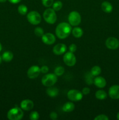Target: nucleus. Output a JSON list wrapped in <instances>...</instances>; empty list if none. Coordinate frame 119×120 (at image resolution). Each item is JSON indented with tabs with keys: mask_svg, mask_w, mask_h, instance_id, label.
Here are the masks:
<instances>
[{
	"mask_svg": "<svg viewBox=\"0 0 119 120\" xmlns=\"http://www.w3.org/2000/svg\"><path fill=\"white\" fill-rule=\"evenodd\" d=\"M72 27L69 23L61 22L57 26L56 28V35L61 39L66 38L71 34Z\"/></svg>",
	"mask_w": 119,
	"mask_h": 120,
	"instance_id": "obj_1",
	"label": "nucleus"
},
{
	"mask_svg": "<svg viewBox=\"0 0 119 120\" xmlns=\"http://www.w3.org/2000/svg\"><path fill=\"white\" fill-rule=\"evenodd\" d=\"M22 109L18 107H15L10 109L7 113V118L10 120H20L23 117Z\"/></svg>",
	"mask_w": 119,
	"mask_h": 120,
	"instance_id": "obj_2",
	"label": "nucleus"
},
{
	"mask_svg": "<svg viewBox=\"0 0 119 120\" xmlns=\"http://www.w3.org/2000/svg\"><path fill=\"white\" fill-rule=\"evenodd\" d=\"M43 18L44 21L49 24H54L57 21V14L52 8H48L43 13Z\"/></svg>",
	"mask_w": 119,
	"mask_h": 120,
	"instance_id": "obj_3",
	"label": "nucleus"
},
{
	"mask_svg": "<svg viewBox=\"0 0 119 120\" xmlns=\"http://www.w3.org/2000/svg\"><path fill=\"white\" fill-rule=\"evenodd\" d=\"M57 82V76L54 73L46 74L42 79V83L46 87H50L54 85Z\"/></svg>",
	"mask_w": 119,
	"mask_h": 120,
	"instance_id": "obj_4",
	"label": "nucleus"
},
{
	"mask_svg": "<svg viewBox=\"0 0 119 120\" xmlns=\"http://www.w3.org/2000/svg\"><path fill=\"white\" fill-rule=\"evenodd\" d=\"M69 23L72 26H77L81 22V16L80 14L76 11L71 12L68 17Z\"/></svg>",
	"mask_w": 119,
	"mask_h": 120,
	"instance_id": "obj_5",
	"label": "nucleus"
},
{
	"mask_svg": "<svg viewBox=\"0 0 119 120\" xmlns=\"http://www.w3.org/2000/svg\"><path fill=\"white\" fill-rule=\"evenodd\" d=\"M27 19L28 22L33 25H37L40 23L42 21L41 15L38 12L33 11L29 12L27 15Z\"/></svg>",
	"mask_w": 119,
	"mask_h": 120,
	"instance_id": "obj_6",
	"label": "nucleus"
},
{
	"mask_svg": "<svg viewBox=\"0 0 119 120\" xmlns=\"http://www.w3.org/2000/svg\"><path fill=\"white\" fill-rule=\"evenodd\" d=\"M67 97L70 100L72 101H79L83 98V94L79 90L72 89L69 90L67 93Z\"/></svg>",
	"mask_w": 119,
	"mask_h": 120,
	"instance_id": "obj_7",
	"label": "nucleus"
},
{
	"mask_svg": "<svg viewBox=\"0 0 119 120\" xmlns=\"http://www.w3.org/2000/svg\"><path fill=\"white\" fill-rule=\"evenodd\" d=\"M63 61L66 66L72 67L76 64L77 59L75 56L74 55V53L69 51L65 53L63 56Z\"/></svg>",
	"mask_w": 119,
	"mask_h": 120,
	"instance_id": "obj_8",
	"label": "nucleus"
},
{
	"mask_svg": "<svg viewBox=\"0 0 119 120\" xmlns=\"http://www.w3.org/2000/svg\"><path fill=\"white\" fill-rule=\"evenodd\" d=\"M106 46L110 50H116L119 48V41L114 37H110L106 39Z\"/></svg>",
	"mask_w": 119,
	"mask_h": 120,
	"instance_id": "obj_9",
	"label": "nucleus"
},
{
	"mask_svg": "<svg viewBox=\"0 0 119 120\" xmlns=\"http://www.w3.org/2000/svg\"><path fill=\"white\" fill-rule=\"evenodd\" d=\"M40 72V68L38 66L33 65L28 69L27 76L30 79H35L39 76Z\"/></svg>",
	"mask_w": 119,
	"mask_h": 120,
	"instance_id": "obj_10",
	"label": "nucleus"
},
{
	"mask_svg": "<svg viewBox=\"0 0 119 120\" xmlns=\"http://www.w3.org/2000/svg\"><path fill=\"white\" fill-rule=\"evenodd\" d=\"M42 40L43 43L47 45L54 44L56 42V36L51 33H46L42 36Z\"/></svg>",
	"mask_w": 119,
	"mask_h": 120,
	"instance_id": "obj_11",
	"label": "nucleus"
},
{
	"mask_svg": "<svg viewBox=\"0 0 119 120\" xmlns=\"http://www.w3.org/2000/svg\"><path fill=\"white\" fill-rule=\"evenodd\" d=\"M67 48L66 46L64 43H58L55 45L52 48V52L56 55H63L66 52Z\"/></svg>",
	"mask_w": 119,
	"mask_h": 120,
	"instance_id": "obj_12",
	"label": "nucleus"
},
{
	"mask_svg": "<svg viewBox=\"0 0 119 120\" xmlns=\"http://www.w3.org/2000/svg\"><path fill=\"white\" fill-rule=\"evenodd\" d=\"M108 95L112 99H119V85H113L108 89Z\"/></svg>",
	"mask_w": 119,
	"mask_h": 120,
	"instance_id": "obj_13",
	"label": "nucleus"
},
{
	"mask_svg": "<svg viewBox=\"0 0 119 120\" xmlns=\"http://www.w3.org/2000/svg\"><path fill=\"white\" fill-rule=\"evenodd\" d=\"M20 105L21 109L24 111H30L33 108L34 103L31 100L25 99L21 101Z\"/></svg>",
	"mask_w": 119,
	"mask_h": 120,
	"instance_id": "obj_14",
	"label": "nucleus"
},
{
	"mask_svg": "<svg viewBox=\"0 0 119 120\" xmlns=\"http://www.w3.org/2000/svg\"><path fill=\"white\" fill-rule=\"evenodd\" d=\"M93 83L99 89H103L106 86V80L104 77L102 76H96L94 79Z\"/></svg>",
	"mask_w": 119,
	"mask_h": 120,
	"instance_id": "obj_15",
	"label": "nucleus"
},
{
	"mask_svg": "<svg viewBox=\"0 0 119 120\" xmlns=\"http://www.w3.org/2000/svg\"><path fill=\"white\" fill-rule=\"evenodd\" d=\"M46 93L49 97L51 98H54L57 97L59 94V90L57 87H53V86L48 87L46 90Z\"/></svg>",
	"mask_w": 119,
	"mask_h": 120,
	"instance_id": "obj_16",
	"label": "nucleus"
},
{
	"mask_svg": "<svg viewBox=\"0 0 119 120\" xmlns=\"http://www.w3.org/2000/svg\"><path fill=\"white\" fill-rule=\"evenodd\" d=\"M101 8L104 12L109 14V13L112 12L113 8V5L110 2H108V1H104L102 3Z\"/></svg>",
	"mask_w": 119,
	"mask_h": 120,
	"instance_id": "obj_17",
	"label": "nucleus"
},
{
	"mask_svg": "<svg viewBox=\"0 0 119 120\" xmlns=\"http://www.w3.org/2000/svg\"><path fill=\"white\" fill-rule=\"evenodd\" d=\"M75 109V105L72 102H66L63 105L62 110L64 112H70L74 111Z\"/></svg>",
	"mask_w": 119,
	"mask_h": 120,
	"instance_id": "obj_18",
	"label": "nucleus"
},
{
	"mask_svg": "<svg viewBox=\"0 0 119 120\" xmlns=\"http://www.w3.org/2000/svg\"><path fill=\"white\" fill-rule=\"evenodd\" d=\"M72 35L74 36L76 38H79L82 37L84 34V31H83L82 29L80 28V27L75 26L72 29V31H71Z\"/></svg>",
	"mask_w": 119,
	"mask_h": 120,
	"instance_id": "obj_19",
	"label": "nucleus"
},
{
	"mask_svg": "<svg viewBox=\"0 0 119 120\" xmlns=\"http://www.w3.org/2000/svg\"><path fill=\"white\" fill-rule=\"evenodd\" d=\"M14 57V55L10 51H6L2 54V60L5 61V62H10L13 59Z\"/></svg>",
	"mask_w": 119,
	"mask_h": 120,
	"instance_id": "obj_20",
	"label": "nucleus"
},
{
	"mask_svg": "<svg viewBox=\"0 0 119 120\" xmlns=\"http://www.w3.org/2000/svg\"><path fill=\"white\" fill-rule=\"evenodd\" d=\"M107 93L105 90H99L95 93V97L98 100H105L107 98Z\"/></svg>",
	"mask_w": 119,
	"mask_h": 120,
	"instance_id": "obj_21",
	"label": "nucleus"
},
{
	"mask_svg": "<svg viewBox=\"0 0 119 120\" xmlns=\"http://www.w3.org/2000/svg\"><path fill=\"white\" fill-rule=\"evenodd\" d=\"M102 69L99 66H94L91 69L90 73L93 76H98L101 73Z\"/></svg>",
	"mask_w": 119,
	"mask_h": 120,
	"instance_id": "obj_22",
	"label": "nucleus"
},
{
	"mask_svg": "<svg viewBox=\"0 0 119 120\" xmlns=\"http://www.w3.org/2000/svg\"><path fill=\"white\" fill-rule=\"evenodd\" d=\"M18 11L21 15H24L28 12V7L25 5L21 4L18 8Z\"/></svg>",
	"mask_w": 119,
	"mask_h": 120,
	"instance_id": "obj_23",
	"label": "nucleus"
},
{
	"mask_svg": "<svg viewBox=\"0 0 119 120\" xmlns=\"http://www.w3.org/2000/svg\"><path fill=\"white\" fill-rule=\"evenodd\" d=\"M64 71H65V69H64V67L60 66H57L54 69V73L57 76H60L64 73Z\"/></svg>",
	"mask_w": 119,
	"mask_h": 120,
	"instance_id": "obj_24",
	"label": "nucleus"
},
{
	"mask_svg": "<svg viewBox=\"0 0 119 120\" xmlns=\"http://www.w3.org/2000/svg\"><path fill=\"white\" fill-rule=\"evenodd\" d=\"M52 9L55 11H58L60 10L63 7V3L61 1H57L54 2L52 4Z\"/></svg>",
	"mask_w": 119,
	"mask_h": 120,
	"instance_id": "obj_25",
	"label": "nucleus"
},
{
	"mask_svg": "<svg viewBox=\"0 0 119 120\" xmlns=\"http://www.w3.org/2000/svg\"><path fill=\"white\" fill-rule=\"evenodd\" d=\"M34 32H35V35H36L38 37H42L44 34V30L41 27H36V28H35Z\"/></svg>",
	"mask_w": 119,
	"mask_h": 120,
	"instance_id": "obj_26",
	"label": "nucleus"
},
{
	"mask_svg": "<svg viewBox=\"0 0 119 120\" xmlns=\"http://www.w3.org/2000/svg\"><path fill=\"white\" fill-rule=\"evenodd\" d=\"M39 114L36 111H32L29 116V118L31 120H37L39 119Z\"/></svg>",
	"mask_w": 119,
	"mask_h": 120,
	"instance_id": "obj_27",
	"label": "nucleus"
},
{
	"mask_svg": "<svg viewBox=\"0 0 119 120\" xmlns=\"http://www.w3.org/2000/svg\"><path fill=\"white\" fill-rule=\"evenodd\" d=\"M42 4L47 8H49L54 3V0H42Z\"/></svg>",
	"mask_w": 119,
	"mask_h": 120,
	"instance_id": "obj_28",
	"label": "nucleus"
},
{
	"mask_svg": "<svg viewBox=\"0 0 119 120\" xmlns=\"http://www.w3.org/2000/svg\"><path fill=\"white\" fill-rule=\"evenodd\" d=\"M108 117L106 115L100 114L94 118V120H108Z\"/></svg>",
	"mask_w": 119,
	"mask_h": 120,
	"instance_id": "obj_29",
	"label": "nucleus"
},
{
	"mask_svg": "<svg viewBox=\"0 0 119 120\" xmlns=\"http://www.w3.org/2000/svg\"><path fill=\"white\" fill-rule=\"evenodd\" d=\"M77 49V46L75 44H72L70 45V46H69V51L71 52L74 53L75 52H76Z\"/></svg>",
	"mask_w": 119,
	"mask_h": 120,
	"instance_id": "obj_30",
	"label": "nucleus"
},
{
	"mask_svg": "<svg viewBox=\"0 0 119 120\" xmlns=\"http://www.w3.org/2000/svg\"><path fill=\"white\" fill-rule=\"evenodd\" d=\"M40 70H41V72H42V73L46 74L49 72V68L48 66L44 65V66H43L40 68Z\"/></svg>",
	"mask_w": 119,
	"mask_h": 120,
	"instance_id": "obj_31",
	"label": "nucleus"
},
{
	"mask_svg": "<svg viewBox=\"0 0 119 120\" xmlns=\"http://www.w3.org/2000/svg\"><path fill=\"white\" fill-rule=\"evenodd\" d=\"M50 118L52 120H56L58 118V114L54 111H52L50 114Z\"/></svg>",
	"mask_w": 119,
	"mask_h": 120,
	"instance_id": "obj_32",
	"label": "nucleus"
},
{
	"mask_svg": "<svg viewBox=\"0 0 119 120\" xmlns=\"http://www.w3.org/2000/svg\"><path fill=\"white\" fill-rule=\"evenodd\" d=\"M90 91H91V90H90V89L89 87H84L82 90V93L84 95L88 94H89Z\"/></svg>",
	"mask_w": 119,
	"mask_h": 120,
	"instance_id": "obj_33",
	"label": "nucleus"
},
{
	"mask_svg": "<svg viewBox=\"0 0 119 120\" xmlns=\"http://www.w3.org/2000/svg\"><path fill=\"white\" fill-rule=\"evenodd\" d=\"M21 1H22V0H8V1H9L10 3L13 4H16L21 2Z\"/></svg>",
	"mask_w": 119,
	"mask_h": 120,
	"instance_id": "obj_34",
	"label": "nucleus"
},
{
	"mask_svg": "<svg viewBox=\"0 0 119 120\" xmlns=\"http://www.w3.org/2000/svg\"><path fill=\"white\" fill-rule=\"evenodd\" d=\"M7 1V0H0V2H1V3H4V2H5Z\"/></svg>",
	"mask_w": 119,
	"mask_h": 120,
	"instance_id": "obj_35",
	"label": "nucleus"
},
{
	"mask_svg": "<svg viewBox=\"0 0 119 120\" xmlns=\"http://www.w3.org/2000/svg\"><path fill=\"white\" fill-rule=\"evenodd\" d=\"M2 56L0 55V64H1V62H2Z\"/></svg>",
	"mask_w": 119,
	"mask_h": 120,
	"instance_id": "obj_36",
	"label": "nucleus"
},
{
	"mask_svg": "<svg viewBox=\"0 0 119 120\" xmlns=\"http://www.w3.org/2000/svg\"><path fill=\"white\" fill-rule=\"evenodd\" d=\"M117 119L119 120V112H118L117 114Z\"/></svg>",
	"mask_w": 119,
	"mask_h": 120,
	"instance_id": "obj_37",
	"label": "nucleus"
},
{
	"mask_svg": "<svg viewBox=\"0 0 119 120\" xmlns=\"http://www.w3.org/2000/svg\"><path fill=\"white\" fill-rule=\"evenodd\" d=\"M2 45H1V43H0V52L1 51V50H2Z\"/></svg>",
	"mask_w": 119,
	"mask_h": 120,
	"instance_id": "obj_38",
	"label": "nucleus"
}]
</instances>
